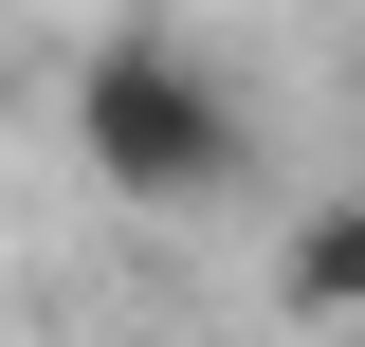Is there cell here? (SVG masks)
Instances as JSON below:
<instances>
[{
  "instance_id": "6da1fadb",
  "label": "cell",
  "mask_w": 365,
  "mask_h": 347,
  "mask_svg": "<svg viewBox=\"0 0 365 347\" xmlns=\"http://www.w3.org/2000/svg\"><path fill=\"white\" fill-rule=\"evenodd\" d=\"M73 165L128 219H220L237 183H256V91L182 37V19H110V37L73 55Z\"/></svg>"
},
{
  "instance_id": "7a4b0ae2",
  "label": "cell",
  "mask_w": 365,
  "mask_h": 347,
  "mask_svg": "<svg viewBox=\"0 0 365 347\" xmlns=\"http://www.w3.org/2000/svg\"><path fill=\"white\" fill-rule=\"evenodd\" d=\"M274 311H292V329H365V183H329V201L274 238Z\"/></svg>"
},
{
  "instance_id": "3957f363",
  "label": "cell",
  "mask_w": 365,
  "mask_h": 347,
  "mask_svg": "<svg viewBox=\"0 0 365 347\" xmlns=\"http://www.w3.org/2000/svg\"><path fill=\"white\" fill-rule=\"evenodd\" d=\"M347 110H365V74H347Z\"/></svg>"
}]
</instances>
